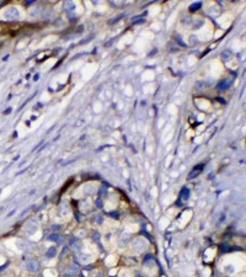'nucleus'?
<instances>
[{
	"label": "nucleus",
	"mask_w": 246,
	"mask_h": 277,
	"mask_svg": "<svg viewBox=\"0 0 246 277\" xmlns=\"http://www.w3.org/2000/svg\"><path fill=\"white\" fill-rule=\"evenodd\" d=\"M229 85H230V80H229V79H226V80H221V81L218 84L217 90H225Z\"/></svg>",
	"instance_id": "nucleus-1"
},
{
	"label": "nucleus",
	"mask_w": 246,
	"mask_h": 277,
	"mask_svg": "<svg viewBox=\"0 0 246 277\" xmlns=\"http://www.w3.org/2000/svg\"><path fill=\"white\" fill-rule=\"evenodd\" d=\"M202 168H203V165H197L196 168H194V170H193V173H191L188 175V179H193L194 176H197L198 174L201 173V170H202Z\"/></svg>",
	"instance_id": "nucleus-2"
},
{
	"label": "nucleus",
	"mask_w": 246,
	"mask_h": 277,
	"mask_svg": "<svg viewBox=\"0 0 246 277\" xmlns=\"http://www.w3.org/2000/svg\"><path fill=\"white\" fill-rule=\"evenodd\" d=\"M221 58H223V61L228 62V61L231 58V53H230V52H228V51H224V52L221 53Z\"/></svg>",
	"instance_id": "nucleus-3"
},
{
	"label": "nucleus",
	"mask_w": 246,
	"mask_h": 277,
	"mask_svg": "<svg viewBox=\"0 0 246 277\" xmlns=\"http://www.w3.org/2000/svg\"><path fill=\"white\" fill-rule=\"evenodd\" d=\"M187 197H188V190H187V188H183L182 192H181V198L187 200Z\"/></svg>",
	"instance_id": "nucleus-4"
},
{
	"label": "nucleus",
	"mask_w": 246,
	"mask_h": 277,
	"mask_svg": "<svg viewBox=\"0 0 246 277\" xmlns=\"http://www.w3.org/2000/svg\"><path fill=\"white\" fill-rule=\"evenodd\" d=\"M201 2H196V4H193V5H191V7H190V10L191 11H194V10H197L198 7H201Z\"/></svg>",
	"instance_id": "nucleus-5"
},
{
	"label": "nucleus",
	"mask_w": 246,
	"mask_h": 277,
	"mask_svg": "<svg viewBox=\"0 0 246 277\" xmlns=\"http://www.w3.org/2000/svg\"><path fill=\"white\" fill-rule=\"evenodd\" d=\"M199 88H203V83H202V81H198V83L196 84V90H198Z\"/></svg>",
	"instance_id": "nucleus-6"
}]
</instances>
